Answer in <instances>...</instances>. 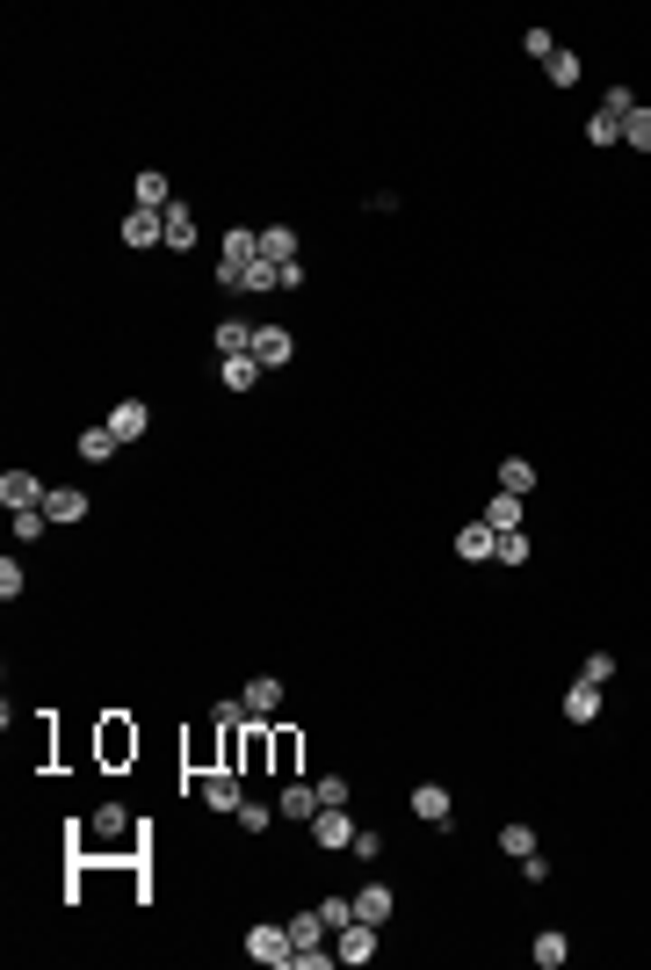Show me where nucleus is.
Wrapping results in <instances>:
<instances>
[{
	"mask_svg": "<svg viewBox=\"0 0 651 970\" xmlns=\"http://www.w3.org/2000/svg\"><path fill=\"white\" fill-rule=\"evenodd\" d=\"M95 833H102V840L123 833V804H102V811H95Z\"/></svg>",
	"mask_w": 651,
	"mask_h": 970,
	"instance_id": "41",
	"label": "nucleus"
},
{
	"mask_svg": "<svg viewBox=\"0 0 651 970\" xmlns=\"http://www.w3.org/2000/svg\"><path fill=\"white\" fill-rule=\"evenodd\" d=\"M333 956L362 970L369 956H377V920H348V927H340V934H333Z\"/></svg>",
	"mask_w": 651,
	"mask_h": 970,
	"instance_id": "3",
	"label": "nucleus"
},
{
	"mask_svg": "<svg viewBox=\"0 0 651 970\" xmlns=\"http://www.w3.org/2000/svg\"><path fill=\"white\" fill-rule=\"evenodd\" d=\"M492 551H500V529H492L485 514H478V522H463V529H456V558H463V565H485Z\"/></svg>",
	"mask_w": 651,
	"mask_h": 970,
	"instance_id": "5",
	"label": "nucleus"
},
{
	"mask_svg": "<svg viewBox=\"0 0 651 970\" xmlns=\"http://www.w3.org/2000/svg\"><path fill=\"white\" fill-rule=\"evenodd\" d=\"M521 884H529V891L550 884V862H543V855H521Z\"/></svg>",
	"mask_w": 651,
	"mask_h": 970,
	"instance_id": "42",
	"label": "nucleus"
},
{
	"mask_svg": "<svg viewBox=\"0 0 651 970\" xmlns=\"http://www.w3.org/2000/svg\"><path fill=\"white\" fill-rule=\"evenodd\" d=\"M225 261H261V232L254 225H232L225 232Z\"/></svg>",
	"mask_w": 651,
	"mask_h": 970,
	"instance_id": "25",
	"label": "nucleus"
},
{
	"mask_svg": "<svg viewBox=\"0 0 651 970\" xmlns=\"http://www.w3.org/2000/svg\"><path fill=\"white\" fill-rule=\"evenodd\" d=\"M275 811H283V818H297V826H312V818H319V782H283Z\"/></svg>",
	"mask_w": 651,
	"mask_h": 970,
	"instance_id": "10",
	"label": "nucleus"
},
{
	"mask_svg": "<svg viewBox=\"0 0 651 970\" xmlns=\"http://www.w3.org/2000/svg\"><path fill=\"white\" fill-rule=\"evenodd\" d=\"M239 703H246V717H275V710H283V681H275V674H254Z\"/></svg>",
	"mask_w": 651,
	"mask_h": 970,
	"instance_id": "12",
	"label": "nucleus"
},
{
	"mask_svg": "<svg viewBox=\"0 0 651 970\" xmlns=\"http://www.w3.org/2000/svg\"><path fill=\"white\" fill-rule=\"evenodd\" d=\"M217 355H254V326H246V319H225V326H217Z\"/></svg>",
	"mask_w": 651,
	"mask_h": 970,
	"instance_id": "24",
	"label": "nucleus"
},
{
	"mask_svg": "<svg viewBox=\"0 0 651 970\" xmlns=\"http://www.w3.org/2000/svg\"><path fill=\"white\" fill-rule=\"evenodd\" d=\"M290 333L283 326H254V362H261V370H283V362H290Z\"/></svg>",
	"mask_w": 651,
	"mask_h": 970,
	"instance_id": "13",
	"label": "nucleus"
},
{
	"mask_svg": "<svg viewBox=\"0 0 651 970\" xmlns=\"http://www.w3.org/2000/svg\"><path fill=\"white\" fill-rule=\"evenodd\" d=\"M22 587H29V572L15 558H0V601H22Z\"/></svg>",
	"mask_w": 651,
	"mask_h": 970,
	"instance_id": "36",
	"label": "nucleus"
},
{
	"mask_svg": "<svg viewBox=\"0 0 651 970\" xmlns=\"http://www.w3.org/2000/svg\"><path fill=\"white\" fill-rule=\"evenodd\" d=\"M246 956H254V963H297L290 927H254V934H246Z\"/></svg>",
	"mask_w": 651,
	"mask_h": 970,
	"instance_id": "7",
	"label": "nucleus"
},
{
	"mask_svg": "<svg viewBox=\"0 0 651 970\" xmlns=\"http://www.w3.org/2000/svg\"><path fill=\"white\" fill-rule=\"evenodd\" d=\"M123 247H138V254L145 247H167V210H138L131 203V210H123Z\"/></svg>",
	"mask_w": 651,
	"mask_h": 970,
	"instance_id": "1",
	"label": "nucleus"
},
{
	"mask_svg": "<svg viewBox=\"0 0 651 970\" xmlns=\"http://www.w3.org/2000/svg\"><path fill=\"white\" fill-rule=\"evenodd\" d=\"M586 138H594V145H623V124H615V116H586Z\"/></svg>",
	"mask_w": 651,
	"mask_h": 970,
	"instance_id": "34",
	"label": "nucleus"
},
{
	"mask_svg": "<svg viewBox=\"0 0 651 970\" xmlns=\"http://www.w3.org/2000/svg\"><path fill=\"white\" fill-rule=\"evenodd\" d=\"M500 493L529 500V493H536V464H529V457H507V464H500Z\"/></svg>",
	"mask_w": 651,
	"mask_h": 970,
	"instance_id": "20",
	"label": "nucleus"
},
{
	"mask_svg": "<svg viewBox=\"0 0 651 970\" xmlns=\"http://www.w3.org/2000/svg\"><path fill=\"white\" fill-rule=\"evenodd\" d=\"M44 514H51V529H80L87 514H95V500L73 493V485H51V493H44Z\"/></svg>",
	"mask_w": 651,
	"mask_h": 970,
	"instance_id": "2",
	"label": "nucleus"
},
{
	"mask_svg": "<svg viewBox=\"0 0 651 970\" xmlns=\"http://www.w3.org/2000/svg\"><path fill=\"white\" fill-rule=\"evenodd\" d=\"M623 145H637V153H651V109H644V102L630 109V124H623Z\"/></svg>",
	"mask_w": 651,
	"mask_h": 970,
	"instance_id": "29",
	"label": "nucleus"
},
{
	"mask_svg": "<svg viewBox=\"0 0 651 970\" xmlns=\"http://www.w3.org/2000/svg\"><path fill=\"white\" fill-rule=\"evenodd\" d=\"M203 804H210V811H239V804H246L239 768H210V775H203Z\"/></svg>",
	"mask_w": 651,
	"mask_h": 970,
	"instance_id": "9",
	"label": "nucleus"
},
{
	"mask_svg": "<svg viewBox=\"0 0 651 970\" xmlns=\"http://www.w3.org/2000/svg\"><path fill=\"white\" fill-rule=\"evenodd\" d=\"M167 247H196V210L189 203H167Z\"/></svg>",
	"mask_w": 651,
	"mask_h": 970,
	"instance_id": "23",
	"label": "nucleus"
},
{
	"mask_svg": "<svg viewBox=\"0 0 651 970\" xmlns=\"http://www.w3.org/2000/svg\"><path fill=\"white\" fill-rule=\"evenodd\" d=\"M275 818H283V811H275V804H239V826H246V833H268V826H275Z\"/></svg>",
	"mask_w": 651,
	"mask_h": 970,
	"instance_id": "37",
	"label": "nucleus"
},
{
	"mask_svg": "<svg viewBox=\"0 0 651 970\" xmlns=\"http://www.w3.org/2000/svg\"><path fill=\"white\" fill-rule=\"evenodd\" d=\"M630 109H637L630 87H608V95H601V116H615V124H630Z\"/></svg>",
	"mask_w": 651,
	"mask_h": 970,
	"instance_id": "33",
	"label": "nucleus"
},
{
	"mask_svg": "<svg viewBox=\"0 0 651 970\" xmlns=\"http://www.w3.org/2000/svg\"><path fill=\"white\" fill-rule=\"evenodd\" d=\"M116 449H123V442H116L109 428H80V464H109Z\"/></svg>",
	"mask_w": 651,
	"mask_h": 970,
	"instance_id": "21",
	"label": "nucleus"
},
{
	"mask_svg": "<svg viewBox=\"0 0 651 970\" xmlns=\"http://www.w3.org/2000/svg\"><path fill=\"white\" fill-rule=\"evenodd\" d=\"M319 804H348V775H326L319 782Z\"/></svg>",
	"mask_w": 651,
	"mask_h": 970,
	"instance_id": "43",
	"label": "nucleus"
},
{
	"mask_svg": "<svg viewBox=\"0 0 651 970\" xmlns=\"http://www.w3.org/2000/svg\"><path fill=\"white\" fill-rule=\"evenodd\" d=\"M312 840H319V847H348V840H355V818H348V804H319V818H312Z\"/></svg>",
	"mask_w": 651,
	"mask_h": 970,
	"instance_id": "8",
	"label": "nucleus"
},
{
	"mask_svg": "<svg viewBox=\"0 0 651 970\" xmlns=\"http://www.w3.org/2000/svg\"><path fill=\"white\" fill-rule=\"evenodd\" d=\"M319 913H326V927H333V934L348 927V920H362V913H355V891H326V898H319Z\"/></svg>",
	"mask_w": 651,
	"mask_h": 970,
	"instance_id": "27",
	"label": "nucleus"
},
{
	"mask_svg": "<svg viewBox=\"0 0 651 970\" xmlns=\"http://www.w3.org/2000/svg\"><path fill=\"white\" fill-rule=\"evenodd\" d=\"M275 290H304V261H283V268H275Z\"/></svg>",
	"mask_w": 651,
	"mask_h": 970,
	"instance_id": "45",
	"label": "nucleus"
},
{
	"mask_svg": "<svg viewBox=\"0 0 651 970\" xmlns=\"http://www.w3.org/2000/svg\"><path fill=\"white\" fill-rule=\"evenodd\" d=\"M283 927H290V949H319V942H333V927H326V913H290Z\"/></svg>",
	"mask_w": 651,
	"mask_h": 970,
	"instance_id": "16",
	"label": "nucleus"
},
{
	"mask_svg": "<svg viewBox=\"0 0 651 970\" xmlns=\"http://www.w3.org/2000/svg\"><path fill=\"white\" fill-rule=\"evenodd\" d=\"M543 73H550V87H572V80H579V58H572V51H557Z\"/></svg>",
	"mask_w": 651,
	"mask_h": 970,
	"instance_id": "38",
	"label": "nucleus"
},
{
	"mask_svg": "<svg viewBox=\"0 0 651 970\" xmlns=\"http://www.w3.org/2000/svg\"><path fill=\"white\" fill-rule=\"evenodd\" d=\"M261 261H275V268L297 261V232L290 225H261Z\"/></svg>",
	"mask_w": 651,
	"mask_h": 970,
	"instance_id": "19",
	"label": "nucleus"
},
{
	"mask_svg": "<svg viewBox=\"0 0 651 970\" xmlns=\"http://www.w3.org/2000/svg\"><path fill=\"white\" fill-rule=\"evenodd\" d=\"M529 956H536V970H565V956H572V942H565V927H543Z\"/></svg>",
	"mask_w": 651,
	"mask_h": 970,
	"instance_id": "17",
	"label": "nucleus"
},
{
	"mask_svg": "<svg viewBox=\"0 0 651 970\" xmlns=\"http://www.w3.org/2000/svg\"><path fill=\"white\" fill-rule=\"evenodd\" d=\"M217 377H225V391H254L261 384V362L254 355H225V362H217Z\"/></svg>",
	"mask_w": 651,
	"mask_h": 970,
	"instance_id": "18",
	"label": "nucleus"
},
{
	"mask_svg": "<svg viewBox=\"0 0 651 970\" xmlns=\"http://www.w3.org/2000/svg\"><path fill=\"white\" fill-rule=\"evenodd\" d=\"M355 913L384 927V920H391V884H362V891H355Z\"/></svg>",
	"mask_w": 651,
	"mask_h": 970,
	"instance_id": "22",
	"label": "nucleus"
},
{
	"mask_svg": "<svg viewBox=\"0 0 651 970\" xmlns=\"http://www.w3.org/2000/svg\"><path fill=\"white\" fill-rule=\"evenodd\" d=\"M44 493H51V485H44L37 471H8V478H0V507H8V514H22V507H44Z\"/></svg>",
	"mask_w": 651,
	"mask_h": 970,
	"instance_id": "4",
	"label": "nucleus"
},
{
	"mask_svg": "<svg viewBox=\"0 0 651 970\" xmlns=\"http://www.w3.org/2000/svg\"><path fill=\"white\" fill-rule=\"evenodd\" d=\"M492 558H500V565H529V529H507V536H500V551H492Z\"/></svg>",
	"mask_w": 651,
	"mask_h": 970,
	"instance_id": "30",
	"label": "nucleus"
},
{
	"mask_svg": "<svg viewBox=\"0 0 651 970\" xmlns=\"http://www.w3.org/2000/svg\"><path fill=\"white\" fill-rule=\"evenodd\" d=\"M521 51H529V58H536V66H550V58H557V37H550V29H543V22H536V29H529V37H521Z\"/></svg>",
	"mask_w": 651,
	"mask_h": 970,
	"instance_id": "32",
	"label": "nucleus"
},
{
	"mask_svg": "<svg viewBox=\"0 0 651 970\" xmlns=\"http://www.w3.org/2000/svg\"><path fill=\"white\" fill-rule=\"evenodd\" d=\"M44 529H51V514H44V507H22V514H15V536H22V543H37Z\"/></svg>",
	"mask_w": 651,
	"mask_h": 970,
	"instance_id": "35",
	"label": "nucleus"
},
{
	"mask_svg": "<svg viewBox=\"0 0 651 970\" xmlns=\"http://www.w3.org/2000/svg\"><path fill=\"white\" fill-rule=\"evenodd\" d=\"M275 290V261H246V297H261Z\"/></svg>",
	"mask_w": 651,
	"mask_h": 970,
	"instance_id": "39",
	"label": "nucleus"
},
{
	"mask_svg": "<svg viewBox=\"0 0 651 970\" xmlns=\"http://www.w3.org/2000/svg\"><path fill=\"white\" fill-rule=\"evenodd\" d=\"M102 428H109L116 442H138V435L152 428V406H145V399H116V406H109V420H102Z\"/></svg>",
	"mask_w": 651,
	"mask_h": 970,
	"instance_id": "6",
	"label": "nucleus"
},
{
	"mask_svg": "<svg viewBox=\"0 0 651 970\" xmlns=\"http://www.w3.org/2000/svg\"><path fill=\"white\" fill-rule=\"evenodd\" d=\"M217 283H225V290H246V261H217Z\"/></svg>",
	"mask_w": 651,
	"mask_h": 970,
	"instance_id": "44",
	"label": "nucleus"
},
{
	"mask_svg": "<svg viewBox=\"0 0 651 970\" xmlns=\"http://www.w3.org/2000/svg\"><path fill=\"white\" fill-rule=\"evenodd\" d=\"M449 811H456V797L442 790V782H420V790H413V818H420V826H449Z\"/></svg>",
	"mask_w": 651,
	"mask_h": 970,
	"instance_id": "11",
	"label": "nucleus"
},
{
	"mask_svg": "<svg viewBox=\"0 0 651 970\" xmlns=\"http://www.w3.org/2000/svg\"><path fill=\"white\" fill-rule=\"evenodd\" d=\"M500 847H507L514 862H521V855H536V833H529V826H521V818H514V826H500Z\"/></svg>",
	"mask_w": 651,
	"mask_h": 970,
	"instance_id": "31",
	"label": "nucleus"
},
{
	"mask_svg": "<svg viewBox=\"0 0 651 970\" xmlns=\"http://www.w3.org/2000/svg\"><path fill=\"white\" fill-rule=\"evenodd\" d=\"M579 681L608 688V681H615V652H586V659H579Z\"/></svg>",
	"mask_w": 651,
	"mask_h": 970,
	"instance_id": "28",
	"label": "nucleus"
},
{
	"mask_svg": "<svg viewBox=\"0 0 651 970\" xmlns=\"http://www.w3.org/2000/svg\"><path fill=\"white\" fill-rule=\"evenodd\" d=\"M131 203H138V210H167V203H174V189H167V174H160V167H145V174L131 181Z\"/></svg>",
	"mask_w": 651,
	"mask_h": 970,
	"instance_id": "14",
	"label": "nucleus"
},
{
	"mask_svg": "<svg viewBox=\"0 0 651 970\" xmlns=\"http://www.w3.org/2000/svg\"><path fill=\"white\" fill-rule=\"evenodd\" d=\"M485 522L500 529V536H507V529H521V500H514V493H492V500H485Z\"/></svg>",
	"mask_w": 651,
	"mask_h": 970,
	"instance_id": "26",
	"label": "nucleus"
},
{
	"mask_svg": "<svg viewBox=\"0 0 651 970\" xmlns=\"http://www.w3.org/2000/svg\"><path fill=\"white\" fill-rule=\"evenodd\" d=\"M348 855H362V862H377V855H384V833H369V826H355V840H348Z\"/></svg>",
	"mask_w": 651,
	"mask_h": 970,
	"instance_id": "40",
	"label": "nucleus"
},
{
	"mask_svg": "<svg viewBox=\"0 0 651 970\" xmlns=\"http://www.w3.org/2000/svg\"><path fill=\"white\" fill-rule=\"evenodd\" d=\"M601 717V688L594 681H572L565 688V724H594Z\"/></svg>",
	"mask_w": 651,
	"mask_h": 970,
	"instance_id": "15",
	"label": "nucleus"
}]
</instances>
